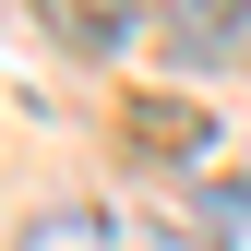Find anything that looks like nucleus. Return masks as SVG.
Returning a JSON list of instances; mask_svg holds the SVG:
<instances>
[{
  "mask_svg": "<svg viewBox=\"0 0 251 251\" xmlns=\"http://www.w3.org/2000/svg\"><path fill=\"white\" fill-rule=\"evenodd\" d=\"M24 251H120L108 215H48V227H24Z\"/></svg>",
  "mask_w": 251,
  "mask_h": 251,
  "instance_id": "nucleus-1",
  "label": "nucleus"
},
{
  "mask_svg": "<svg viewBox=\"0 0 251 251\" xmlns=\"http://www.w3.org/2000/svg\"><path fill=\"white\" fill-rule=\"evenodd\" d=\"M48 24H60V36H108V48H120V0H108V12H96V0H48Z\"/></svg>",
  "mask_w": 251,
  "mask_h": 251,
  "instance_id": "nucleus-2",
  "label": "nucleus"
}]
</instances>
